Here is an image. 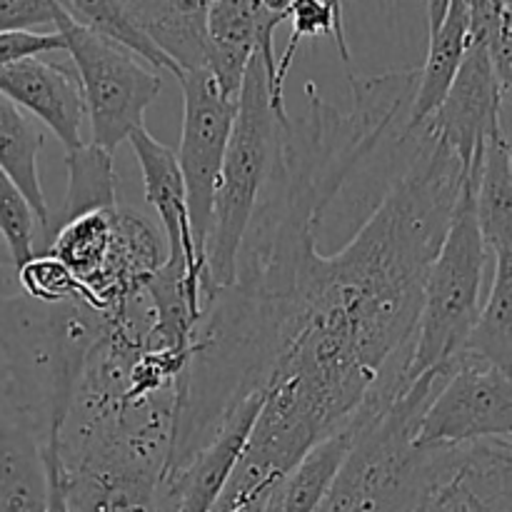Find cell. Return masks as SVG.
Wrapping results in <instances>:
<instances>
[{
    "mask_svg": "<svg viewBox=\"0 0 512 512\" xmlns=\"http://www.w3.org/2000/svg\"><path fill=\"white\" fill-rule=\"evenodd\" d=\"M110 328L83 300L38 303L18 290L0 295L3 408L40 440L60 433L88 355Z\"/></svg>",
    "mask_w": 512,
    "mask_h": 512,
    "instance_id": "7a4b0ae2",
    "label": "cell"
},
{
    "mask_svg": "<svg viewBox=\"0 0 512 512\" xmlns=\"http://www.w3.org/2000/svg\"><path fill=\"white\" fill-rule=\"evenodd\" d=\"M178 83L183 88V135L175 158L188 198L193 248L205 270V245L213 223L215 190H218L238 100H230L220 93L208 68L185 70Z\"/></svg>",
    "mask_w": 512,
    "mask_h": 512,
    "instance_id": "ba28073f",
    "label": "cell"
},
{
    "mask_svg": "<svg viewBox=\"0 0 512 512\" xmlns=\"http://www.w3.org/2000/svg\"><path fill=\"white\" fill-rule=\"evenodd\" d=\"M15 283L18 290L28 298L38 300V303H68V300H83L85 305L95 310L93 298L88 295V290L75 280V275L60 263L58 258H53L50 253H38L30 260H25L23 265L13 270Z\"/></svg>",
    "mask_w": 512,
    "mask_h": 512,
    "instance_id": "cb8c5ba5",
    "label": "cell"
},
{
    "mask_svg": "<svg viewBox=\"0 0 512 512\" xmlns=\"http://www.w3.org/2000/svg\"><path fill=\"white\" fill-rule=\"evenodd\" d=\"M43 440L0 410V512H45Z\"/></svg>",
    "mask_w": 512,
    "mask_h": 512,
    "instance_id": "9a60e30c",
    "label": "cell"
},
{
    "mask_svg": "<svg viewBox=\"0 0 512 512\" xmlns=\"http://www.w3.org/2000/svg\"><path fill=\"white\" fill-rule=\"evenodd\" d=\"M0 235L5 240L13 270L35 255L38 218L25 195L0 170Z\"/></svg>",
    "mask_w": 512,
    "mask_h": 512,
    "instance_id": "d4e9b609",
    "label": "cell"
},
{
    "mask_svg": "<svg viewBox=\"0 0 512 512\" xmlns=\"http://www.w3.org/2000/svg\"><path fill=\"white\" fill-rule=\"evenodd\" d=\"M60 433H50L43 440L40 450H43V465H45V480H48V505L45 512H70L68 495H65L63 483V468H60V450H58Z\"/></svg>",
    "mask_w": 512,
    "mask_h": 512,
    "instance_id": "83f0119b",
    "label": "cell"
},
{
    "mask_svg": "<svg viewBox=\"0 0 512 512\" xmlns=\"http://www.w3.org/2000/svg\"><path fill=\"white\" fill-rule=\"evenodd\" d=\"M128 143L133 148L135 158H138L140 173H143L145 203L158 213L160 233L165 238L168 255H178V258H185L190 265H195L203 273L205 285L203 263L195 255L193 235H190L188 198H185L178 158H175V153L168 145L155 140L145 128L135 130L128 138Z\"/></svg>",
    "mask_w": 512,
    "mask_h": 512,
    "instance_id": "7c38bea8",
    "label": "cell"
},
{
    "mask_svg": "<svg viewBox=\"0 0 512 512\" xmlns=\"http://www.w3.org/2000/svg\"><path fill=\"white\" fill-rule=\"evenodd\" d=\"M383 198L333 255L315 220L273 215L240 243L253 298L218 290L195 330V363L220 388L263 393L238 465L275 485L385 388L405 385L430 260L465 170L428 125L405 133Z\"/></svg>",
    "mask_w": 512,
    "mask_h": 512,
    "instance_id": "6da1fadb",
    "label": "cell"
},
{
    "mask_svg": "<svg viewBox=\"0 0 512 512\" xmlns=\"http://www.w3.org/2000/svg\"><path fill=\"white\" fill-rule=\"evenodd\" d=\"M470 43V13L460 0H450L445 18L438 28L430 33V48L425 65L420 68L418 88H415L413 103H410L408 123L405 130H415L440 108L443 98L453 85L463 55Z\"/></svg>",
    "mask_w": 512,
    "mask_h": 512,
    "instance_id": "2e32d148",
    "label": "cell"
},
{
    "mask_svg": "<svg viewBox=\"0 0 512 512\" xmlns=\"http://www.w3.org/2000/svg\"><path fill=\"white\" fill-rule=\"evenodd\" d=\"M345 3H348V0H340V5H343V10H345Z\"/></svg>",
    "mask_w": 512,
    "mask_h": 512,
    "instance_id": "d6a6232c",
    "label": "cell"
},
{
    "mask_svg": "<svg viewBox=\"0 0 512 512\" xmlns=\"http://www.w3.org/2000/svg\"><path fill=\"white\" fill-rule=\"evenodd\" d=\"M0 95L23 113L38 118L65 153L80 148L83 140L85 103L73 63L28 55L0 68Z\"/></svg>",
    "mask_w": 512,
    "mask_h": 512,
    "instance_id": "8fae6325",
    "label": "cell"
},
{
    "mask_svg": "<svg viewBox=\"0 0 512 512\" xmlns=\"http://www.w3.org/2000/svg\"><path fill=\"white\" fill-rule=\"evenodd\" d=\"M512 435L510 373L460 350L448 375L423 410L415 430L418 448H458Z\"/></svg>",
    "mask_w": 512,
    "mask_h": 512,
    "instance_id": "52a82bcc",
    "label": "cell"
},
{
    "mask_svg": "<svg viewBox=\"0 0 512 512\" xmlns=\"http://www.w3.org/2000/svg\"><path fill=\"white\" fill-rule=\"evenodd\" d=\"M475 173L478 168L460 188L448 230L425 275L405 385L430 370L448 368L458 358L483 305L485 268L490 255L475 215Z\"/></svg>",
    "mask_w": 512,
    "mask_h": 512,
    "instance_id": "3957f363",
    "label": "cell"
},
{
    "mask_svg": "<svg viewBox=\"0 0 512 512\" xmlns=\"http://www.w3.org/2000/svg\"><path fill=\"white\" fill-rule=\"evenodd\" d=\"M120 5L183 73L205 68V18L213 0H120Z\"/></svg>",
    "mask_w": 512,
    "mask_h": 512,
    "instance_id": "4fadbf2b",
    "label": "cell"
},
{
    "mask_svg": "<svg viewBox=\"0 0 512 512\" xmlns=\"http://www.w3.org/2000/svg\"><path fill=\"white\" fill-rule=\"evenodd\" d=\"M55 33L63 38L80 80L90 143L115 155L120 143L145 128V110L163 90V78L128 48L83 28L65 13L55 23Z\"/></svg>",
    "mask_w": 512,
    "mask_h": 512,
    "instance_id": "8992f818",
    "label": "cell"
},
{
    "mask_svg": "<svg viewBox=\"0 0 512 512\" xmlns=\"http://www.w3.org/2000/svg\"><path fill=\"white\" fill-rule=\"evenodd\" d=\"M358 433V415L353 423L340 428L338 433L320 440L313 450L303 455L298 465L275 485L265 498L260 512H315L323 503L325 493L333 485L350 445Z\"/></svg>",
    "mask_w": 512,
    "mask_h": 512,
    "instance_id": "e0dca14e",
    "label": "cell"
},
{
    "mask_svg": "<svg viewBox=\"0 0 512 512\" xmlns=\"http://www.w3.org/2000/svg\"><path fill=\"white\" fill-rule=\"evenodd\" d=\"M0 270H13V260H10L8 248H5L3 235H0Z\"/></svg>",
    "mask_w": 512,
    "mask_h": 512,
    "instance_id": "4dcf8cb0",
    "label": "cell"
},
{
    "mask_svg": "<svg viewBox=\"0 0 512 512\" xmlns=\"http://www.w3.org/2000/svg\"><path fill=\"white\" fill-rule=\"evenodd\" d=\"M70 512H173L168 453L125 433L58 440Z\"/></svg>",
    "mask_w": 512,
    "mask_h": 512,
    "instance_id": "5b68a950",
    "label": "cell"
},
{
    "mask_svg": "<svg viewBox=\"0 0 512 512\" xmlns=\"http://www.w3.org/2000/svg\"><path fill=\"white\" fill-rule=\"evenodd\" d=\"M460 3L465 5V8H468V13L473 15V13H483V10H490V3L488 0H460ZM448 5H450V0H438V15H440V23H443V18H445V10H448ZM500 13V10H498Z\"/></svg>",
    "mask_w": 512,
    "mask_h": 512,
    "instance_id": "f1b7e54d",
    "label": "cell"
},
{
    "mask_svg": "<svg viewBox=\"0 0 512 512\" xmlns=\"http://www.w3.org/2000/svg\"><path fill=\"white\" fill-rule=\"evenodd\" d=\"M63 13L58 0H0V35L55 30Z\"/></svg>",
    "mask_w": 512,
    "mask_h": 512,
    "instance_id": "484cf974",
    "label": "cell"
},
{
    "mask_svg": "<svg viewBox=\"0 0 512 512\" xmlns=\"http://www.w3.org/2000/svg\"><path fill=\"white\" fill-rule=\"evenodd\" d=\"M118 208L78 215V218L60 225L58 233L50 240L48 253L58 258L85 290L100 278L105 263H108Z\"/></svg>",
    "mask_w": 512,
    "mask_h": 512,
    "instance_id": "44dd1931",
    "label": "cell"
},
{
    "mask_svg": "<svg viewBox=\"0 0 512 512\" xmlns=\"http://www.w3.org/2000/svg\"><path fill=\"white\" fill-rule=\"evenodd\" d=\"M68 165V190L58 208H50L48 223L40 230L38 253H48L50 240L60 225L93 210L118 208V178H115L113 153L95 143H83L80 148L65 153Z\"/></svg>",
    "mask_w": 512,
    "mask_h": 512,
    "instance_id": "5bb4252c",
    "label": "cell"
},
{
    "mask_svg": "<svg viewBox=\"0 0 512 512\" xmlns=\"http://www.w3.org/2000/svg\"><path fill=\"white\" fill-rule=\"evenodd\" d=\"M505 100L508 98L500 90L488 53V40L480 33H470L468 50L448 95L423 125L455 150L465 170H473L480 163L485 140L505 130Z\"/></svg>",
    "mask_w": 512,
    "mask_h": 512,
    "instance_id": "9c48e42d",
    "label": "cell"
},
{
    "mask_svg": "<svg viewBox=\"0 0 512 512\" xmlns=\"http://www.w3.org/2000/svg\"><path fill=\"white\" fill-rule=\"evenodd\" d=\"M275 125L278 115L270 108L268 68L260 53H255L240 85L233 130L215 190L213 223L205 245L203 305L233 280L235 258L273 160Z\"/></svg>",
    "mask_w": 512,
    "mask_h": 512,
    "instance_id": "277c9868",
    "label": "cell"
},
{
    "mask_svg": "<svg viewBox=\"0 0 512 512\" xmlns=\"http://www.w3.org/2000/svg\"><path fill=\"white\" fill-rule=\"evenodd\" d=\"M293 3H295V0H293Z\"/></svg>",
    "mask_w": 512,
    "mask_h": 512,
    "instance_id": "836d02e7",
    "label": "cell"
},
{
    "mask_svg": "<svg viewBox=\"0 0 512 512\" xmlns=\"http://www.w3.org/2000/svg\"><path fill=\"white\" fill-rule=\"evenodd\" d=\"M45 133L5 95H0V170L25 195L38 218V233L48 223L50 205L40 183L38 155Z\"/></svg>",
    "mask_w": 512,
    "mask_h": 512,
    "instance_id": "d6986e66",
    "label": "cell"
},
{
    "mask_svg": "<svg viewBox=\"0 0 512 512\" xmlns=\"http://www.w3.org/2000/svg\"><path fill=\"white\" fill-rule=\"evenodd\" d=\"M325 3H330V5H333L335 20H338V23L343 25V28H345V10H343V5H340V0H325Z\"/></svg>",
    "mask_w": 512,
    "mask_h": 512,
    "instance_id": "1f68e13d",
    "label": "cell"
},
{
    "mask_svg": "<svg viewBox=\"0 0 512 512\" xmlns=\"http://www.w3.org/2000/svg\"><path fill=\"white\" fill-rule=\"evenodd\" d=\"M475 215L488 255L512 250V158L508 133L485 140L475 173Z\"/></svg>",
    "mask_w": 512,
    "mask_h": 512,
    "instance_id": "ac0fdd59",
    "label": "cell"
},
{
    "mask_svg": "<svg viewBox=\"0 0 512 512\" xmlns=\"http://www.w3.org/2000/svg\"><path fill=\"white\" fill-rule=\"evenodd\" d=\"M65 53V43L60 33H5L0 35V68L15 63L28 55Z\"/></svg>",
    "mask_w": 512,
    "mask_h": 512,
    "instance_id": "4316f807",
    "label": "cell"
},
{
    "mask_svg": "<svg viewBox=\"0 0 512 512\" xmlns=\"http://www.w3.org/2000/svg\"><path fill=\"white\" fill-rule=\"evenodd\" d=\"M290 20H293V33H290L288 45H285L280 60H275L273 78H270V108L278 115V120L288 118V108H285V80H288L293 60L298 55L300 43L305 38H318V35H330L338 45V53L343 58L345 70L353 73V58H350L348 38H345V28L335 20L333 5L325 0H295L290 8Z\"/></svg>",
    "mask_w": 512,
    "mask_h": 512,
    "instance_id": "603a6c76",
    "label": "cell"
},
{
    "mask_svg": "<svg viewBox=\"0 0 512 512\" xmlns=\"http://www.w3.org/2000/svg\"><path fill=\"white\" fill-rule=\"evenodd\" d=\"M280 23L285 18L268 13L258 0H213L205 18V68L225 98L238 100L245 68L255 53L265 60L270 83Z\"/></svg>",
    "mask_w": 512,
    "mask_h": 512,
    "instance_id": "30bf717a",
    "label": "cell"
},
{
    "mask_svg": "<svg viewBox=\"0 0 512 512\" xmlns=\"http://www.w3.org/2000/svg\"><path fill=\"white\" fill-rule=\"evenodd\" d=\"M490 290L480 305L478 318L470 330L465 348L468 353L498 365L510 373L512 365V250L490 258Z\"/></svg>",
    "mask_w": 512,
    "mask_h": 512,
    "instance_id": "ffe728a7",
    "label": "cell"
},
{
    "mask_svg": "<svg viewBox=\"0 0 512 512\" xmlns=\"http://www.w3.org/2000/svg\"><path fill=\"white\" fill-rule=\"evenodd\" d=\"M428 25L430 33L440 25V15H438V0H428Z\"/></svg>",
    "mask_w": 512,
    "mask_h": 512,
    "instance_id": "f546056e",
    "label": "cell"
},
{
    "mask_svg": "<svg viewBox=\"0 0 512 512\" xmlns=\"http://www.w3.org/2000/svg\"><path fill=\"white\" fill-rule=\"evenodd\" d=\"M70 20L80 23L83 28L123 45L130 53L138 55L145 65H153V70H165L175 80L183 75L173 58L163 53L133 20L128 18L120 0H58Z\"/></svg>",
    "mask_w": 512,
    "mask_h": 512,
    "instance_id": "7402d4cb",
    "label": "cell"
}]
</instances>
